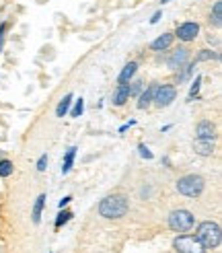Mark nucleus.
I'll return each instance as SVG.
<instances>
[{"instance_id":"39448f33","label":"nucleus","mask_w":222,"mask_h":253,"mask_svg":"<svg viewBox=\"0 0 222 253\" xmlns=\"http://www.w3.org/2000/svg\"><path fill=\"white\" fill-rule=\"evenodd\" d=\"M175 99H177V85L163 83V85L155 87V93H153V105L155 107L165 109L169 105H173Z\"/></svg>"},{"instance_id":"423d86ee","label":"nucleus","mask_w":222,"mask_h":253,"mask_svg":"<svg viewBox=\"0 0 222 253\" xmlns=\"http://www.w3.org/2000/svg\"><path fill=\"white\" fill-rule=\"evenodd\" d=\"M163 60H165L167 68L175 72V70H179L181 66L187 64L189 60H191V49H189L187 46H179V47H175V49H167L165 56H163Z\"/></svg>"},{"instance_id":"9b49d317","label":"nucleus","mask_w":222,"mask_h":253,"mask_svg":"<svg viewBox=\"0 0 222 253\" xmlns=\"http://www.w3.org/2000/svg\"><path fill=\"white\" fill-rule=\"evenodd\" d=\"M130 99V83L128 85H117L113 95H111V103H113V107H124L128 103Z\"/></svg>"},{"instance_id":"7ed1b4c3","label":"nucleus","mask_w":222,"mask_h":253,"mask_svg":"<svg viewBox=\"0 0 222 253\" xmlns=\"http://www.w3.org/2000/svg\"><path fill=\"white\" fill-rule=\"evenodd\" d=\"M175 189L179 191L181 196H185V198H200L201 194H204V189H206V179L198 175V173H187L183 177H179L177 179V184H175Z\"/></svg>"},{"instance_id":"aec40b11","label":"nucleus","mask_w":222,"mask_h":253,"mask_svg":"<svg viewBox=\"0 0 222 253\" xmlns=\"http://www.w3.org/2000/svg\"><path fill=\"white\" fill-rule=\"evenodd\" d=\"M196 64H200V62H212V60H220V54L216 52V49H210V47H206V49H200V52L196 54V58H191Z\"/></svg>"},{"instance_id":"b1692460","label":"nucleus","mask_w":222,"mask_h":253,"mask_svg":"<svg viewBox=\"0 0 222 253\" xmlns=\"http://www.w3.org/2000/svg\"><path fill=\"white\" fill-rule=\"evenodd\" d=\"M83 111H85V99L78 97V99L72 101V105H70L68 115H70V117H80V115H83Z\"/></svg>"},{"instance_id":"1a4fd4ad","label":"nucleus","mask_w":222,"mask_h":253,"mask_svg":"<svg viewBox=\"0 0 222 253\" xmlns=\"http://www.w3.org/2000/svg\"><path fill=\"white\" fill-rule=\"evenodd\" d=\"M218 138V128L214 121H210V119H201L196 124V140H214Z\"/></svg>"},{"instance_id":"f8f14e48","label":"nucleus","mask_w":222,"mask_h":253,"mask_svg":"<svg viewBox=\"0 0 222 253\" xmlns=\"http://www.w3.org/2000/svg\"><path fill=\"white\" fill-rule=\"evenodd\" d=\"M136 72H138V62L136 60H130V62L122 68V72L117 74V85H128L130 80H134Z\"/></svg>"},{"instance_id":"a878e982","label":"nucleus","mask_w":222,"mask_h":253,"mask_svg":"<svg viewBox=\"0 0 222 253\" xmlns=\"http://www.w3.org/2000/svg\"><path fill=\"white\" fill-rule=\"evenodd\" d=\"M138 155H140V157H142L144 161H153V159H155V155H153V150H150V148H148V146H146L144 142H140V144H138Z\"/></svg>"},{"instance_id":"72a5a7b5","label":"nucleus","mask_w":222,"mask_h":253,"mask_svg":"<svg viewBox=\"0 0 222 253\" xmlns=\"http://www.w3.org/2000/svg\"><path fill=\"white\" fill-rule=\"evenodd\" d=\"M171 128H173V124H167V126H163V128H160V132H169Z\"/></svg>"},{"instance_id":"f3484780","label":"nucleus","mask_w":222,"mask_h":253,"mask_svg":"<svg viewBox=\"0 0 222 253\" xmlns=\"http://www.w3.org/2000/svg\"><path fill=\"white\" fill-rule=\"evenodd\" d=\"M210 25L214 29H220L222 27V0H216L214 4H212V11H210V17H208Z\"/></svg>"},{"instance_id":"4468645a","label":"nucleus","mask_w":222,"mask_h":253,"mask_svg":"<svg viewBox=\"0 0 222 253\" xmlns=\"http://www.w3.org/2000/svg\"><path fill=\"white\" fill-rule=\"evenodd\" d=\"M194 150L200 157H212L216 153V144L212 140H194Z\"/></svg>"},{"instance_id":"c85d7f7f","label":"nucleus","mask_w":222,"mask_h":253,"mask_svg":"<svg viewBox=\"0 0 222 253\" xmlns=\"http://www.w3.org/2000/svg\"><path fill=\"white\" fill-rule=\"evenodd\" d=\"M150 196H153V185L146 184V185L140 187V198H142V200H148Z\"/></svg>"},{"instance_id":"f03ea898","label":"nucleus","mask_w":222,"mask_h":253,"mask_svg":"<svg viewBox=\"0 0 222 253\" xmlns=\"http://www.w3.org/2000/svg\"><path fill=\"white\" fill-rule=\"evenodd\" d=\"M196 239L201 243V247L206 251H214L222 243V229L216 220H204L196 229Z\"/></svg>"},{"instance_id":"c756f323","label":"nucleus","mask_w":222,"mask_h":253,"mask_svg":"<svg viewBox=\"0 0 222 253\" xmlns=\"http://www.w3.org/2000/svg\"><path fill=\"white\" fill-rule=\"evenodd\" d=\"M132 126H136V119H130V121H126L124 126H119V128H117V132H119V134H126V132H128V130L132 128Z\"/></svg>"},{"instance_id":"473e14b6","label":"nucleus","mask_w":222,"mask_h":253,"mask_svg":"<svg viewBox=\"0 0 222 253\" xmlns=\"http://www.w3.org/2000/svg\"><path fill=\"white\" fill-rule=\"evenodd\" d=\"M160 163H163L167 169H171V167H173V165H171V159H169V157H163V161H160Z\"/></svg>"},{"instance_id":"2f4dec72","label":"nucleus","mask_w":222,"mask_h":253,"mask_svg":"<svg viewBox=\"0 0 222 253\" xmlns=\"http://www.w3.org/2000/svg\"><path fill=\"white\" fill-rule=\"evenodd\" d=\"M70 202H72V196H66V198H62V200L58 202V208H66V206L70 204Z\"/></svg>"},{"instance_id":"0eeeda50","label":"nucleus","mask_w":222,"mask_h":253,"mask_svg":"<svg viewBox=\"0 0 222 253\" xmlns=\"http://www.w3.org/2000/svg\"><path fill=\"white\" fill-rule=\"evenodd\" d=\"M173 249L177 253H206V249L201 247V243L196 239V235H189V232L177 235L173 239Z\"/></svg>"},{"instance_id":"6ab92c4d","label":"nucleus","mask_w":222,"mask_h":253,"mask_svg":"<svg viewBox=\"0 0 222 253\" xmlns=\"http://www.w3.org/2000/svg\"><path fill=\"white\" fill-rule=\"evenodd\" d=\"M72 101H74V95H72V93H66L62 99H60V103L56 105V117H64V115H68Z\"/></svg>"},{"instance_id":"ddd939ff","label":"nucleus","mask_w":222,"mask_h":253,"mask_svg":"<svg viewBox=\"0 0 222 253\" xmlns=\"http://www.w3.org/2000/svg\"><path fill=\"white\" fill-rule=\"evenodd\" d=\"M155 87H156V83H150L148 87H144V89H142V93H140V95L136 97V99H138V101H136V107H138V109H142V111H144V109H148L150 105H153V93H155Z\"/></svg>"},{"instance_id":"9d476101","label":"nucleus","mask_w":222,"mask_h":253,"mask_svg":"<svg viewBox=\"0 0 222 253\" xmlns=\"http://www.w3.org/2000/svg\"><path fill=\"white\" fill-rule=\"evenodd\" d=\"M173 44H175L173 31H167V33H160L156 39H153L148 47H150V52H155V54H165L167 49H171Z\"/></svg>"},{"instance_id":"2eb2a0df","label":"nucleus","mask_w":222,"mask_h":253,"mask_svg":"<svg viewBox=\"0 0 222 253\" xmlns=\"http://www.w3.org/2000/svg\"><path fill=\"white\" fill-rule=\"evenodd\" d=\"M194 70H196L194 60H189L187 64H183L179 70H175V85H181V83H185V80H189L191 76H194Z\"/></svg>"},{"instance_id":"7c9ffc66","label":"nucleus","mask_w":222,"mask_h":253,"mask_svg":"<svg viewBox=\"0 0 222 253\" xmlns=\"http://www.w3.org/2000/svg\"><path fill=\"white\" fill-rule=\"evenodd\" d=\"M160 19H163V11H156L153 17H150V25H156V23L160 21Z\"/></svg>"},{"instance_id":"bb28decb","label":"nucleus","mask_w":222,"mask_h":253,"mask_svg":"<svg viewBox=\"0 0 222 253\" xmlns=\"http://www.w3.org/2000/svg\"><path fill=\"white\" fill-rule=\"evenodd\" d=\"M47 163H49V159H47V155H42L37 159V165H35V169L39 171V173H44V171L47 169Z\"/></svg>"},{"instance_id":"a211bd4d","label":"nucleus","mask_w":222,"mask_h":253,"mask_svg":"<svg viewBox=\"0 0 222 253\" xmlns=\"http://www.w3.org/2000/svg\"><path fill=\"white\" fill-rule=\"evenodd\" d=\"M78 153V146H70L66 153H64V161H62V175H68L74 167V159Z\"/></svg>"},{"instance_id":"412c9836","label":"nucleus","mask_w":222,"mask_h":253,"mask_svg":"<svg viewBox=\"0 0 222 253\" xmlns=\"http://www.w3.org/2000/svg\"><path fill=\"white\" fill-rule=\"evenodd\" d=\"M201 80H204V76L201 74H198L196 78H194V83H191V87H189V93H187V103H194V101H198V99H201L200 97V91H201Z\"/></svg>"},{"instance_id":"393cba45","label":"nucleus","mask_w":222,"mask_h":253,"mask_svg":"<svg viewBox=\"0 0 222 253\" xmlns=\"http://www.w3.org/2000/svg\"><path fill=\"white\" fill-rule=\"evenodd\" d=\"M146 85H144V80H140V78H136V80H130V99H136L140 93H142V89H144Z\"/></svg>"},{"instance_id":"20e7f679","label":"nucleus","mask_w":222,"mask_h":253,"mask_svg":"<svg viewBox=\"0 0 222 253\" xmlns=\"http://www.w3.org/2000/svg\"><path fill=\"white\" fill-rule=\"evenodd\" d=\"M167 225H169V229L173 230V232H177V235H183V232L194 230L196 216L191 214V210H187V208H175L169 214Z\"/></svg>"},{"instance_id":"4be33fe9","label":"nucleus","mask_w":222,"mask_h":253,"mask_svg":"<svg viewBox=\"0 0 222 253\" xmlns=\"http://www.w3.org/2000/svg\"><path fill=\"white\" fill-rule=\"evenodd\" d=\"M74 218V212L68 210V208H60V212L56 214V220H54V229H62L64 225H68L70 220Z\"/></svg>"},{"instance_id":"5701e85b","label":"nucleus","mask_w":222,"mask_h":253,"mask_svg":"<svg viewBox=\"0 0 222 253\" xmlns=\"http://www.w3.org/2000/svg\"><path fill=\"white\" fill-rule=\"evenodd\" d=\"M13 173H15V163L11 159L2 157V159H0V177L6 179V177H11Z\"/></svg>"},{"instance_id":"cd10ccee","label":"nucleus","mask_w":222,"mask_h":253,"mask_svg":"<svg viewBox=\"0 0 222 253\" xmlns=\"http://www.w3.org/2000/svg\"><path fill=\"white\" fill-rule=\"evenodd\" d=\"M6 29H8V23L2 21L0 23V52L4 49V37H6Z\"/></svg>"},{"instance_id":"6e6552de","label":"nucleus","mask_w":222,"mask_h":253,"mask_svg":"<svg viewBox=\"0 0 222 253\" xmlns=\"http://www.w3.org/2000/svg\"><path fill=\"white\" fill-rule=\"evenodd\" d=\"M175 39H179V42H183V44H191V42H196V37L200 35V23L196 21H183V23H179L177 29L173 31Z\"/></svg>"},{"instance_id":"dca6fc26","label":"nucleus","mask_w":222,"mask_h":253,"mask_svg":"<svg viewBox=\"0 0 222 253\" xmlns=\"http://www.w3.org/2000/svg\"><path fill=\"white\" fill-rule=\"evenodd\" d=\"M45 194H39L33 202V210H31V222L33 225H39L42 222V214H44V208H45Z\"/></svg>"},{"instance_id":"f257e3e1","label":"nucleus","mask_w":222,"mask_h":253,"mask_svg":"<svg viewBox=\"0 0 222 253\" xmlns=\"http://www.w3.org/2000/svg\"><path fill=\"white\" fill-rule=\"evenodd\" d=\"M97 212H99V216L105 220H122L130 212V198L126 194H122V191L109 194L99 202Z\"/></svg>"},{"instance_id":"f704fd0d","label":"nucleus","mask_w":222,"mask_h":253,"mask_svg":"<svg viewBox=\"0 0 222 253\" xmlns=\"http://www.w3.org/2000/svg\"><path fill=\"white\" fill-rule=\"evenodd\" d=\"M167 2H171V0H160V4H167Z\"/></svg>"}]
</instances>
